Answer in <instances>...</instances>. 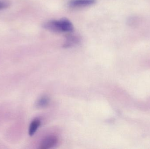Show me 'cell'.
I'll use <instances>...</instances> for the list:
<instances>
[{"instance_id": "7a4b0ae2", "label": "cell", "mask_w": 150, "mask_h": 149, "mask_svg": "<svg viewBox=\"0 0 150 149\" xmlns=\"http://www.w3.org/2000/svg\"><path fill=\"white\" fill-rule=\"evenodd\" d=\"M96 0H70L68 3L69 7L74 8L89 7L96 3Z\"/></svg>"}, {"instance_id": "5b68a950", "label": "cell", "mask_w": 150, "mask_h": 149, "mask_svg": "<svg viewBox=\"0 0 150 149\" xmlns=\"http://www.w3.org/2000/svg\"><path fill=\"white\" fill-rule=\"evenodd\" d=\"M40 125V121L38 119H35L32 121L29 129V134L30 136L35 134Z\"/></svg>"}, {"instance_id": "ba28073f", "label": "cell", "mask_w": 150, "mask_h": 149, "mask_svg": "<svg viewBox=\"0 0 150 149\" xmlns=\"http://www.w3.org/2000/svg\"><path fill=\"white\" fill-rule=\"evenodd\" d=\"M129 24L130 25H135L136 24H137L138 22V20L137 17H132L129 19V21H128Z\"/></svg>"}, {"instance_id": "52a82bcc", "label": "cell", "mask_w": 150, "mask_h": 149, "mask_svg": "<svg viewBox=\"0 0 150 149\" xmlns=\"http://www.w3.org/2000/svg\"><path fill=\"white\" fill-rule=\"evenodd\" d=\"M9 5V4L7 2L0 1V10L6 8L8 7Z\"/></svg>"}, {"instance_id": "277c9868", "label": "cell", "mask_w": 150, "mask_h": 149, "mask_svg": "<svg viewBox=\"0 0 150 149\" xmlns=\"http://www.w3.org/2000/svg\"><path fill=\"white\" fill-rule=\"evenodd\" d=\"M80 38L78 36L73 34L68 35L66 37L63 47L69 48L78 44L80 42Z\"/></svg>"}, {"instance_id": "6da1fadb", "label": "cell", "mask_w": 150, "mask_h": 149, "mask_svg": "<svg viewBox=\"0 0 150 149\" xmlns=\"http://www.w3.org/2000/svg\"><path fill=\"white\" fill-rule=\"evenodd\" d=\"M43 28L48 31L54 33H70L74 30L71 21L64 17L59 20H51L44 23Z\"/></svg>"}, {"instance_id": "3957f363", "label": "cell", "mask_w": 150, "mask_h": 149, "mask_svg": "<svg viewBox=\"0 0 150 149\" xmlns=\"http://www.w3.org/2000/svg\"><path fill=\"white\" fill-rule=\"evenodd\" d=\"M58 139L56 136H51L44 139L40 145V149H48L51 148L56 145L58 143Z\"/></svg>"}, {"instance_id": "8992f818", "label": "cell", "mask_w": 150, "mask_h": 149, "mask_svg": "<svg viewBox=\"0 0 150 149\" xmlns=\"http://www.w3.org/2000/svg\"><path fill=\"white\" fill-rule=\"evenodd\" d=\"M48 103V99L46 98L40 99L36 103V106L38 108H43L46 106Z\"/></svg>"}]
</instances>
